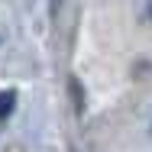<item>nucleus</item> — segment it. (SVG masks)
<instances>
[{
	"label": "nucleus",
	"instance_id": "obj_1",
	"mask_svg": "<svg viewBox=\"0 0 152 152\" xmlns=\"http://www.w3.org/2000/svg\"><path fill=\"white\" fill-rule=\"evenodd\" d=\"M16 107V91H3L0 94V120H7Z\"/></svg>",
	"mask_w": 152,
	"mask_h": 152
}]
</instances>
